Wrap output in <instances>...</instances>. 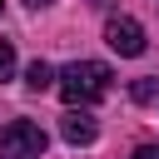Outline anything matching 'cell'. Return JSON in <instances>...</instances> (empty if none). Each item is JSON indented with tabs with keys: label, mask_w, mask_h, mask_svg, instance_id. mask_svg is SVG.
<instances>
[{
	"label": "cell",
	"mask_w": 159,
	"mask_h": 159,
	"mask_svg": "<svg viewBox=\"0 0 159 159\" xmlns=\"http://www.w3.org/2000/svg\"><path fill=\"white\" fill-rule=\"evenodd\" d=\"M104 45H109L114 55H124V60L144 55V30H139V20H129V15H109V25H104Z\"/></svg>",
	"instance_id": "cell-3"
},
{
	"label": "cell",
	"mask_w": 159,
	"mask_h": 159,
	"mask_svg": "<svg viewBox=\"0 0 159 159\" xmlns=\"http://www.w3.org/2000/svg\"><path fill=\"white\" fill-rule=\"evenodd\" d=\"M25 5H35V10H45V5H50V0H25Z\"/></svg>",
	"instance_id": "cell-9"
},
{
	"label": "cell",
	"mask_w": 159,
	"mask_h": 159,
	"mask_svg": "<svg viewBox=\"0 0 159 159\" xmlns=\"http://www.w3.org/2000/svg\"><path fill=\"white\" fill-rule=\"evenodd\" d=\"M10 70H15V45L0 40V80H10Z\"/></svg>",
	"instance_id": "cell-7"
},
{
	"label": "cell",
	"mask_w": 159,
	"mask_h": 159,
	"mask_svg": "<svg viewBox=\"0 0 159 159\" xmlns=\"http://www.w3.org/2000/svg\"><path fill=\"white\" fill-rule=\"evenodd\" d=\"M0 5H5V0H0Z\"/></svg>",
	"instance_id": "cell-10"
},
{
	"label": "cell",
	"mask_w": 159,
	"mask_h": 159,
	"mask_svg": "<svg viewBox=\"0 0 159 159\" xmlns=\"http://www.w3.org/2000/svg\"><path fill=\"white\" fill-rule=\"evenodd\" d=\"M109 65H99V60H75V65H65L60 70V94H65V104L70 109H84V104H94V99H104L109 94Z\"/></svg>",
	"instance_id": "cell-1"
},
{
	"label": "cell",
	"mask_w": 159,
	"mask_h": 159,
	"mask_svg": "<svg viewBox=\"0 0 159 159\" xmlns=\"http://www.w3.org/2000/svg\"><path fill=\"white\" fill-rule=\"evenodd\" d=\"M134 159H159V144H139V149H134Z\"/></svg>",
	"instance_id": "cell-8"
},
{
	"label": "cell",
	"mask_w": 159,
	"mask_h": 159,
	"mask_svg": "<svg viewBox=\"0 0 159 159\" xmlns=\"http://www.w3.org/2000/svg\"><path fill=\"white\" fill-rule=\"evenodd\" d=\"M55 80H60V75H55V70H50V65H45V60H35V65H30V70H25V84H30V89H50V84H55Z\"/></svg>",
	"instance_id": "cell-5"
},
{
	"label": "cell",
	"mask_w": 159,
	"mask_h": 159,
	"mask_svg": "<svg viewBox=\"0 0 159 159\" xmlns=\"http://www.w3.org/2000/svg\"><path fill=\"white\" fill-rule=\"evenodd\" d=\"M60 134H65V144H94V139H99V124H94L89 109H65Z\"/></svg>",
	"instance_id": "cell-4"
},
{
	"label": "cell",
	"mask_w": 159,
	"mask_h": 159,
	"mask_svg": "<svg viewBox=\"0 0 159 159\" xmlns=\"http://www.w3.org/2000/svg\"><path fill=\"white\" fill-rule=\"evenodd\" d=\"M45 144L50 139H45V129L35 119H10L0 129V159H40Z\"/></svg>",
	"instance_id": "cell-2"
},
{
	"label": "cell",
	"mask_w": 159,
	"mask_h": 159,
	"mask_svg": "<svg viewBox=\"0 0 159 159\" xmlns=\"http://www.w3.org/2000/svg\"><path fill=\"white\" fill-rule=\"evenodd\" d=\"M129 94H134L139 104H149V99L159 94V84H154V80H134V89H129Z\"/></svg>",
	"instance_id": "cell-6"
}]
</instances>
